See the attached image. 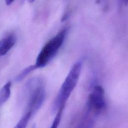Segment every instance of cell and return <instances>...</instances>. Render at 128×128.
I'll use <instances>...</instances> for the list:
<instances>
[{
	"label": "cell",
	"mask_w": 128,
	"mask_h": 128,
	"mask_svg": "<svg viewBox=\"0 0 128 128\" xmlns=\"http://www.w3.org/2000/svg\"><path fill=\"white\" fill-rule=\"evenodd\" d=\"M32 128H36V126H35V125L32 126Z\"/></svg>",
	"instance_id": "cell-14"
},
{
	"label": "cell",
	"mask_w": 128,
	"mask_h": 128,
	"mask_svg": "<svg viewBox=\"0 0 128 128\" xmlns=\"http://www.w3.org/2000/svg\"><path fill=\"white\" fill-rule=\"evenodd\" d=\"M36 70V68L34 64L26 68L24 70H23L15 78V81L18 82L22 80L24 78H26L29 74Z\"/></svg>",
	"instance_id": "cell-8"
},
{
	"label": "cell",
	"mask_w": 128,
	"mask_h": 128,
	"mask_svg": "<svg viewBox=\"0 0 128 128\" xmlns=\"http://www.w3.org/2000/svg\"><path fill=\"white\" fill-rule=\"evenodd\" d=\"M16 36L11 34L0 40V57L6 55L16 42Z\"/></svg>",
	"instance_id": "cell-5"
},
{
	"label": "cell",
	"mask_w": 128,
	"mask_h": 128,
	"mask_svg": "<svg viewBox=\"0 0 128 128\" xmlns=\"http://www.w3.org/2000/svg\"><path fill=\"white\" fill-rule=\"evenodd\" d=\"M82 68V62L80 60L76 62L72 67L54 102L52 105L54 112L57 111L60 107L65 106L66 101L78 82Z\"/></svg>",
	"instance_id": "cell-2"
},
{
	"label": "cell",
	"mask_w": 128,
	"mask_h": 128,
	"mask_svg": "<svg viewBox=\"0 0 128 128\" xmlns=\"http://www.w3.org/2000/svg\"><path fill=\"white\" fill-rule=\"evenodd\" d=\"M65 106H62L58 108V110L56 111V114L54 117V118L52 124V125L50 128H58L59 124L60 123L62 116V112L64 109Z\"/></svg>",
	"instance_id": "cell-10"
},
{
	"label": "cell",
	"mask_w": 128,
	"mask_h": 128,
	"mask_svg": "<svg viewBox=\"0 0 128 128\" xmlns=\"http://www.w3.org/2000/svg\"><path fill=\"white\" fill-rule=\"evenodd\" d=\"M24 94L26 98V112H30L33 115L39 110L45 99L43 80L37 77L30 79L24 86Z\"/></svg>",
	"instance_id": "cell-1"
},
{
	"label": "cell",
	"mask_w": 128,
	"mask_h": 128,
	"mask_svg": "<svg viewBox=\"0 0 128 128\" xmlns=\"http://www.w3.org/2000/svg\"><path fill=\"white\" fill-rule=\"evenodd\" d=\"M98 114L86 107V112L76 128H92Z\"/></svg>",
	"instance_id": "cell-6"
},
{
	"label": "cell",
	"mask_w": 128,
	"mask_h": 128,
	"mask_svg": "<svg viewBox=\"0 0 128 128\" xmlns=\"http://www.w3.org/2000/svg\"><path fill=\"white\" fill-rule=\"evenodd\" d=\"M12 82H8L0 90V106L10 98L11 94Z\"/></svg>",
	"instance_id": "cell-7"
},
{
	"label": "cell",
	"mask_w": 128,
	"mask_h": 128,
	"mask_svg": "<svg viewBox=\"0 0 128 128\" xmlns=\"http://www.w3.org/2000/svg\"><path fill=\"white\" fill-rule=\"evenodd\" d=\"M14 0H5V2L6 5H10L11 4Z\"/></svg>",
	"instance_id": "cell-11"
},
{
	"label": "cell",
	"mask_w": 128,
	"mask_h": 128,
	"mask_svg": "<svg viewBox=\"0 0 128 128\" xmlns=\"http://www.w3.org/2000/svg\"><path fill=\"white\" fill-rule=\"evenodd\" d=\"M32 116V114L30 112H26L24 115L22 116L14 128H26L30 117Z\"/></svg>",
	"instance_id": "cell-9"
},
{
	"label": "cell",
	"mask_w": 128,
	"mask_h": 128,
	"mask_svg": "<svg viewBox=\"0 0 128 128\" xmlns=\"http://www.w3.org/2000/svg\"><path fill=\"white\" fill-rule=\"evenodd\" d=\"M122 1L126 6L128 4V0H122Z\"/></svg>",
	"instance_id": "cell-12"
},
{
	"label": "cell",
	"mask_w": 128,
	"mask_h": 128,
	"mask_svg": "<svg viewBox=\"0 0 128 128\" xmlns=\"http://www.w3.org/2000/svg\"><path fill=\"white\" fill-rule=\"evenodd\" d=\"M68 32V28L62 29L44 45L34 64L36 69L44 67L52 60L63 44Z\"/></svg>",
	"instance_id": "cell-3"
},
{
	"label": "cell",
	"mask_w": 128,
	"mask_h": 128,
	"mask_svg": "<svg viewBox=\"0 0 128 128\" xmlns=\"http://www.w3.org/2000/svg\"><path fill=\"white\" fill-rule=\"evenodd\" d=\"M30 3H32V2H34V0H28Z\"/></svg>",
	"instance_id": "cell-13"
},
{
	"label": "cell",
	"mask_w": 128,
	"mask_h": 128,
	"mask_svg": "<svg viewBox=\"0 0 128 128\" xmlns=\"http://www.w3.org/2000/svg\"><path fill=\"white\" fill-rule=\"evenodd\" d=\"M86 107L98 114L105 109V92L102 86L100 85L94 86L88 96Z\"/></svg>",
	"instance_id": "cell-4"
}]
</instances>
